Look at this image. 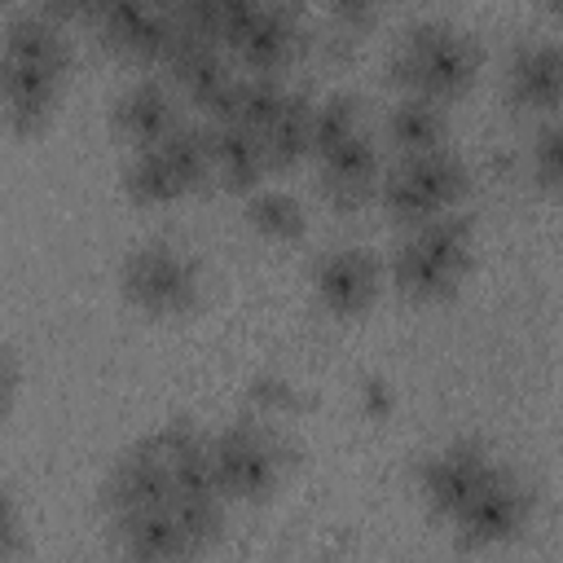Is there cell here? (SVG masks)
I'll return each mask as SVG.
<instances>
[{
	"instance_id": "1",
	"label": "cell",
	"mask_w": 563,
	"mask_h": 563,
	"mask_svg": "<svg viewBox=\"0 0 563 563\" xmlns=\"http://www.w3.org/2000/svg\"><path fill=\"white\" fill-rule=\"evenodd\" d=\"M70 48L53 13L22 9L4 22V53H0V106L4 123L22 136L40 132L57 110L66 84Z\"/></svg>"
},
{
	"instance_id": "2",
	"label": "cell",
	"mask_w": 563,
	"mask_h": 563,
	"mask_svg": "<svg viewBox=\"0 0 563 563\" xmlns=\"http://www.w3.org/2000/svg\"><path fill=\"white\" fill-rule=\"evenodd\" d=\"M391 79L400 92H422L435 101H457L479 79V44L471 31L444 18H427L405 31L391 53Z\"/></svg>"
},
{
	"instance_id": "3",
	"label": "cell",
	"mask_w": 563,
	"mask_h": 563,
	"mask_svg": "<svg viewBox=\"0 0 563 563\" xmlns=\"http://www.w3.org/2000/svg\"><path fill=\"white\" fill-rule=\"evenodd\" d=\"M471 260H475L471 224L457 211H444V216L409 224V233L396 242L391 286L405 299L431 303V299H444L462 286V277L471 273Z\"/></svg>"
},
{
	"instance_id": "4",
	"label": "cell",
	"mask_w": 563,
	"mask_h": 563,
	"mask_svg": "<svg viewBox=\"0 0 563 563\" xmlns=\"http://www.w3.org/2000/svg\"><path fill=\"white\" fill-rule=\"evenodd\" d=\"M211 180V150H207V128L180 123L172 136L158 145L132 150L123 163V194L136 207H167L194 194L198 185Z\"/></svg>"
},
{
	"instance_id": "5",
	"label": "cell",
	"mask_w": 563,
	"mask_h": 563,
	"mask_svg": "<svg viewBox=\"0 0 563 563\" xmlns=\"http://www.w3.org/2000/svg\"><path fill=\"white\" fill-rule=\"evenodd\" d=\"M119 290L145 317H185L198 303L202 273H198V260L185 246H176L167 238H154V242H136L123 255Z\"/></svg>"
},
{
	"instance_id": "6",
	"label": "cell",
	"mask_w": 563,
	"mask_h": 563,
	"mask_svg": "<svg viewBox=\"0 0 563 563\" xmlns=\"http://www.w3.org/2000/svg\"><path fill=\"white\" fill-rule=\"evenodd\" d=\"M471 185L466 163L444 145V150H422V154H400L391 167H383V185H378V202L405 220H431L444 211H457L462 194Z\"/></svg>"
},
{
	"instance_id": "7",
	"label": "cell",
	"mask_w": 563,
	"mask_h": 563,
	"mask_svg": "<svg viewBox=\"0 0 563 563\" xmlns=\"http://www.w3.org/2000/svg\"><path fill=\"white\" fill-rule=\"evenodd\" d=\"M211 471L224 501H264L282 484L286 449L268 422L238 418L211 431Z\"/></svg>"
},
{
	"instance_id": "8",
	"label": "cell",
	"mask_w": 563,
	"mask_h": 563,
	"mask_svg": "<svg viewBox=\"0 0 563 563\" xmlns=\"http://www.w3.org/2000/svg\"><path fill=\"white\" fill-rule=\"evenodd\" d=\"M501 466L506 462H497L488 444H479V440H449V444L431 449L418 462V493H422V501H427V510L435 519L453 523Z\"/></svg>"
},
{
	"instance_id": "9",
	"label": "cell",
	"mask_w": 563,
	"mask_h": 563,
	"mask_svg": "<svg viewBox=\"0 0 563 563\" xmlns=\"http://www.w3.org/2000/svg\"><path fill=\"white\" fill-rule=\"evenodd\" d=\"M528 515H532V493H528V484H523L510 466H501L449 528H453V537H457L462 545H471V550H493V545L515 541V537L528 528Z\"/></svg>"
},
{
	"instance_id": "10",
	"label": "cell",
	"mask_w": 563,
	"mask_h": 563,
	"mask_svg": "<svg viewBox=\"0 0 563 563\" xmlns=\"http://www.w3.org/2000/svg\"><path fill=\"white\" fill-rule=\"evenodd\" d=\"M383 290V264L374 251L365 246H352V242H339L330 246L317 264H312V295L317 303L339 317V321H356L374 308Z\"/></svg>"
},
{
	"instance_id": "11",
	"label": "cell",
	"mask_w": 563,
	"mask_h": 563,
	"mask_svg": "<svg viewBox=\"0 0 563 563\" xmlns=\"http://www.w3.org/2000/svg\"><path fill=\"white\" fill-rule=\"evenodd\" d=\"M312 167H317L321 198L330 207H339V211L361 207L383 185V158H378V145H374V136L365 128L312 150Z\"/></svg>"
},
{
	"instance_id": "12",
	"label": "cell",
	"mask_w": 563,
	"mask_h": 563,
	"mask_svg": "<svg viewBox=\"0 0 563 563\" xmlns=\"http://www.w3.org/2000/svg\"><path fill=\"white\" fill-rule=\"evenodd\" d=\"M106 510L110 519L132 515V510H150V506H167L176 501V484H172V466L163 457V449L154 444V435L136 440L132 449L119 453V462L106 475Z\"/></svg>"
},
{
	"instance_id": "13",
	"label": "cell",
	"mask_w": 563,
	"mask_h": 563,
	"mask_svg": "<svg viewBox=\"0 0 563 563\" xmlns=\"http://www.w3.org/2000/svg\"><path fill=\"white\" fill-rule=\"evenodd\" d=\"M114 132L128 141V150H145L158 145L163 136H172L180 128V92L163 79H132L110 110Z\"/></svg>"
},
{
	"instance_id": "14",
	"label": "cell",
	"mask_w": 563,
	"mask_h": 563,
	"mask_svg": "<svg viewBox=\"0 0 563 563\" xmlns=\"http://www.w3.org/2000/svg\"><path fill=\"white\" fill-rule=\"evenodd\" d=\"M506 97L515 110L554 114L563 106V44L523 40L506 62Z\"/></svg>"
},
{
	"instance_id": "15",
	"label": "cell",
	"mask_w": 563,
	"mask_h": 563,
	"mask_svg": "<svg viewBox=\"0 0 563 563\" xmlns=\"http://www.w3.org/2000/svg\"><path fill=\"white\" fill-rule=\"evenodd\" d=\"M299 48V9L295 4H282V0H264L255 9V18L242 26V35L233 40V57L246 66V70H260V75H277Z\"/></svg>"
},
{
	"instance_id": "16",
	"label": "cell",
	"mask_w": 563,
	"mask_h": 563,
	"mask_svg": "<svg viewBox=\"0 0 563 563\" xmlns=\"http://www.w3.org/2000/svg\"><path fill=\"white\" fill-rule=\"evenodd\" d=\"M207 150H211V176L238 194H251L255 185H264V172L273 167L264 132L233 119H216L207 128Z\"/></svg>"
},
{
	"instance_id": "17",
	"label": "cell",
	"mask_w": 563,
	"mask_h": 563,
	"mask_svg": "<svg viewBox=\"0 0 563 563\" xmlns=\"http://www.w3.org/2000/svg\"><path fill=\"white\" fill-rule=\"evenodd\" d=\"M114 537H119V550H123L128 559L167 563V559H189V554H198V550H194V537H189V528H185V519H180V510H176V501L119 515V519H114Z\"/></svg>"
},
{
	"instance_id": "18",
	"label": "cell",
	"mask_w": 563,
	"mask_h": 563,
	"mask_svg": "<svg viewBox=\"0 0 563 563\" xmlns=\"http://www.w3.org/2000/svg\"><path fill=\"white\" fill-rule=\"evenodd\" d=\"M387 141L396 154H422V150H444L449 141V110L435 97L422 92H400V101L387 110Z\"/></svg>"
},
{
	"instance_id": "19",
	"label": "cell",
	"mask_w": 563,
	"mask_h": 563,
	"mask_svg": "<svg viewBox=\"0 0 563 563\" xmlns=\"http://www.w3.org/2000/svg\"><path fill=\"white\" fill-rule=\"evenodd\" d=\"M312 110H317V101L295 88L273 110V119L264 123V145H268L273 167H295V163L312 158Z\"/></svg>"
},
{
	"instance_id": "20",
	"label": "cell",
	"mask_w": 563,
	"mask_h": 563,
	"mask_svg": "<svg viewBox=\"0 0 563 563\" xmlns=\"http://www.w3.org/2000/svg\"><path fill=\"white\" fill-rule=\"evenodd\" d=\"M246 224L264 238V242H299L308 233V211L290 189L277 185H255L246 194Z\"/></svg>"
},
{
	"instance_id": "21",
	"label": "cell",
	"mask_w": 563,
	"mask_h": 563,
	"mask_svg": "<svg viewBox=\"0 0 563 563\" xmlns=\"http://www.w3.org/2000/svg\"><path fill=\"white\" fill-rule=\"evenodd\" d=\"M532 172H537L541 189L563 194V114H554L537 132V141H532Z\"/></svg>"
},
{
	"instance_id": "22",
	"label": "cell",
	"mask_w": 563,
	"mask_h": 563,
	"mask_svg": "<svg viewBox=\"0 0 563 563\" xmlns=\"http://www.w3.org/2000/svg\"><path fill=\"white\" fill-rule=\"evenodd\" d=\"M325 4H330V13H334L339 26H365V22H374V13L387 0H325Z\"/></svg>"
},
{
	"instance_id": "23",
	"label": "cell",
	"mask_w": 563,
	"mask_h": 563,
	"mask_svg": "<svg viewBox=\"0 0 563 563\" xmlns=\"http://www.w3.org/2000/svg\"><path fill=\"white\" fill-rule=\"evenodd\" d=\"M251 400L268 413H277L282 405H290V383L286 378H255L251 383Z\"/></svg>"
},
{
	"instance_id": "24",
	"label": "cell",
	"mask_w": 563,
	"mask_h": 563,
	"mask_svg": "<svg viewBox=\"0 0 563 563\" xmlns=\"http://www.w3.org/2000/svg\"><path fill=\"white\" fill-rule=\"evenodd\" d=\"M22 550V523H18V510L13 501H4V528H0V559H18Z\"/></svg>"
},
{
	"instance_id": "25",
	"label": "cell",
	"mask_w": 563,
	"mask_h": 563,
	"mask_svg": "<svg viewBox=\"0 0 563 563\" xmlns=\"http://www.w3.org/2000/svg\"><path fill=\"white\" fill-rule=\"evenodd\" d=\"M97 0H44V13H53L57 22L62 18H88Z\"/></svg>"
},
{
	"instance_id": "26",
	"label": "cell",
	"mask_w": 563,
	"mask_h": 563,
	"mask_svg": "<svg viewBox=\"0 0 563 563\" xmlns=\"http://www.w3.org/2000/svg\"><path fill=\"white\" fill-rule=\"evenodd\" d=\"M361 400H365V409H369L374 418L391 409V391H387L383 383H365V387H361Z\"/></svg>"
},
{
	"instance_id": "27",
	"label": "cell",
	"mask_w": 563,
	"mask_h": 563,
	"mask_svg": "<svg viewBox=\"0 0 563 563\" xmlns=\"http://www.w3.org/2000/svg\"><path fill=\"white\" fill-rule=\"evenodd\" d=\"M545 4H550V9H554V13L563 18V0H545Z\"/></svg>"
},
{
	"instance_id": "28",
	"label": "cell",
	"mask_w": 563,
	"mask_h": 563,
	"mask_svg": "<svg viewBox=\"0 0 563 563\" xmlns=\"http://www.w3.org/2000/svg\"><path fill=\"white\" fill-rule=\"evenodd\" d=\"M282 4H295V9H299V4H303V0H282Z\"/></svg>"
}]
</instances>
